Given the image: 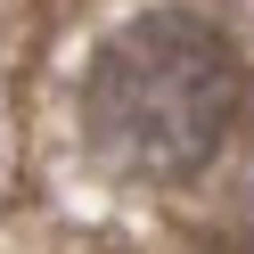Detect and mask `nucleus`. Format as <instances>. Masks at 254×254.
Instances as JSON below:
<instances>
[{
  "label": "nucleus",
  "mask_w": 254,
  "mask_h": 254,
  "mask_svg": "<svg viewBox=\"0 0 254 254\" xmlns=\"http://www.w3.org/2000/svg\"><path fill=\"white\" fill-rule=\"evenodd\" d=\"M246 115V58L205 8H139L90 50L74 123L99 172L131 189H181L221 164Z\"/></svg>",
  "instance_id": "nucleus-1"
}]
</instances>
